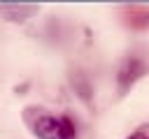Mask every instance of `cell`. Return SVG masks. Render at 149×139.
Instances as JSON below:
<instances>
[{
	"mask_svg": "<svg viewBox=\"0 0 149 139\" xmlns=\"http://www.w3.org/2000/svg\"><path fill=\"white\" fill-rule=\"evenodd\" d=\"M30 127L37 139H77V125L70 116L40 114L30 123Z\"/></svg>",
	"mask_w": 149,
	"mask_h": 139,
	"instance_id": "1",
	"label": "cell"
},
{
	"mask_svg": "<svg viewBox=\"0 0 149 139\" xmlns=\"http://www.w3.org/2000/svg\"><path fill=\"white\" fill-rule=\"evenodd\" d=\"M144 74H149V63L140 56H126L116 67V93L126 95Z\"/></svg>",
	"mask_w": 149,
	"mask_h": 139,
	"instance_id": "2",
	"label": "cell"
},
{
	"mask_svg": "<svg viewBox=\"0 0 149 139\" xmlns=\"http://www.w3.org/2000/svg\"><path fill=\"white\" fill-rule=\"evenodd\" d=\"M40 12L37 5H0V14L12 23H23Z\"/></svg>",
	"mask_w": 149,
	"mask_h": 139,
	"instance_id": "3",
	"label": "cell"
},
{
	"mask_svg": "<svg viewBox=\"0 0 149 139\" xmlns=\"http://www.w3.org/2000/svg\"><path fill=\"white\" fill-rule=\"evenodd\" d=\"M70 83H72V88H74V93L79 95V100L84 102V104H93V86L88 83V79H86V74H81V72H72L70 74Z\"/></svg>",
	"mask_w": 149,
	"mask_h": 139,
	"instance_id": "4",
	"label": "cell"
},
{
	"mask_svg": "<svg viewBox=\"0 0 149 139\" xmlns=\"http://www.w3.org/2000/svg\"><path fill=\"white\" fill-rule=\"evenodd\" d=\"M128 23L133 28H147L149 25V9H144V7H130Z\"/></svg>",
	"mask_w": 149,
	"mask_h": 139,
	"instance_id": "5",
	"label": "cell"
},
{
	"mask_svg": "<svg viewBox=\"0 0 149 139\" xmlns=\"http://www.w3.org/2000/svg\"><path fill=\"white\" fill-rule=\"evenodd\" d=\"M128 139H149V134H147V132H142V130H137V132H133Z\"/></svg>",
	"mask_w": 149,
	"mask_h": 139,
	"instance_id": "6",
	"label": "cell"
}]
</instances>
